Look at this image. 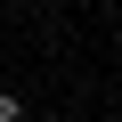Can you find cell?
<instances>
[{
    "label": "cell",
    "instance_id": "1",
    "mask_svg": "<svg viewBox=\"0 0 122 122\" xmlns=\"http://www.w3.org/2000/svg\"><path fill=\"white\" fill-rule=\"evenodd\" d=\"M0 122H25V90H0Z\"/></svg>",
    "mask_w": 122,
    "mask_h": 122
}]
</instances>
